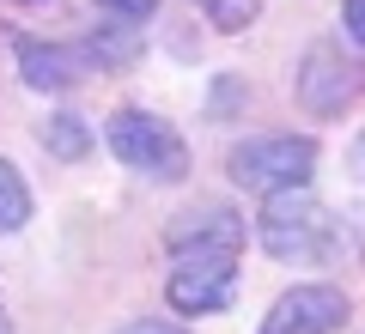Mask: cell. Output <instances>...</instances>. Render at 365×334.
<instances>
[{
    "label": "cell",
    "mask_w": 365,
    "mask_h": 334,
    "mask_svg": "<svg viewBox=\"0 0 365 334\" xmlns=\"http://www.w3.org/2000/svg\"><path fill=\"white\" fill-rule=\"evenodd\" d=\"M256 237L274 261H323L341 249V219L311 189H280V194H262Z\"/></svg>",
    "instance_id": "cell-1"
},
{
    "label": "cell",
    "mask_w": 365,
    "mask_h": 334,
    "mask_svg": "<svg viewBox=\"0 0 365 334\" xmlns=\"http://www.w3.org/2000/svg\"><path fill=\"white\" fill-rule=\"evenodd\" d=\"M225 170L244 194H280V189H311L317 177V140L311 134H256L225 152Z\"/></svg>",
    "instance_id": "cell-2"
},
{
    "label": "cell",
    "mask_w": 365,
    "mask_h": 334,
    "mask_svg": "<svg viewBox=\"0 0 365 334\" xmlns=\"http://www.w3.org/2000/svg\"><path fill=\"white\" fill-rule=\"evenodd\" d=\"M110 152L122 158L128 170H140L146 182H182L189 177V146H182V134L170 128L165 116H153V110H116L104 128Z\"/></svg>",
    "instance_id": "cell-3"
},
{
    "label": "cell",
    "mask_w": 365,
    "mask_h": 334,
    "mask_svg": "<svg viewBox=\"0 0 365 334\" xmlns=\"http://www.w3.org/2000/svg\"><path fill=\"white\" fill-rule=\"evenodd\" d=\"M232 292H237V249H220V244L170 249L165 304L177 316H213V310L232 304Z\"/></svg>",
    "instance_id": "cell-4"
},
{
    "label": "cell",
    "mask_w": 365,
    "mask_h": 334,
    "mask_svg": "<svg viewBox=\"0 0 365 334\" xmlns=\"http://www.w3.org/2000/svg\"><path fill=\"white\" fill-rule=\"evenodd\" d=\"M365 91V61L347 55L341 43H311L299 61V103L311 116H341Z\"/></svg>",
    "instance_id": "cell-5"
},
{
    "label": "cell",
    "mask_w": 365,
    "mask_h": 334,
    "mask_svg": "<svg viewBox=\"0 0 365 334\" xmlns=\"http://www.w3.org/2000/svg\"><path fill=\"white\" fill-rule=\"evenodd\" d=\"M353 322V304L341 286H292L268 304L256 334H341Z\"/></svg>",
    "instance_id": "cell-6"
},
{
    "label": "cell",
    "mask_w": 365,
    "mask_h": 334,
    "mask_svg": "<svg viewBox=\"0 0 365 334\" xmlns=\"http://www.w3.org/2000/svg\"><path fill=\"white\" fill-rule=\"evenodd\" d=\"M13 55H19V73H25V85H31V91H49V98L73 91L79 79H86V67H91V55L67 49V43H37V37H19Z\"/></svg>",
    "instance_id": "cell-7"
},
{
    "label": "cell",
    "mask_w": 365,
    "mask_h": 334,
    "mask_svg": "<svg viewBox=\"0 0 365 334\" xmlns=\"http://www.w3.org/2000/svg\"><path fill=\"white\" fill-rule=\"evenodd\" d=\"M165 244H170V249H189V244H220V249H244V219H237L232 207L207 201V207H195V213H182L177 225L165 231Z\"/></svg>",
    "instance_id": "cell-8"
},
{
    "label": "cell",
    "mask_w": 365,
    "mask_h": 334,
    "mask_svg": "<svg viewBox=\"0 0 365 334\" xmlns=\"http://www.w3.org/2000/svg\"><path fill=\"white\" fill-rule=\"evenodd\" d=\"M37 140H43L49 158H67V165H79V158L91 152V128H86V116H73V110H55V116L37 128Z\"/></svg>",
    "instance_id": "cell-9"
},
{
    "label": "cell",
    "mask_w": 365,
    "mask_h": 334,
    "mask_svg": "<svg viewBox=\"0 0 365 334\" xmlns=\"http://www.w3.org/2000/svg\"><path fill=\"white\" fill-rule=\"evenodd\" d=\"M91 61L98 67H128L134 55H140V25H134V19H116V25H98L91 31Z\"/></svg>",
    "instance_id": "cell-10"
},
{
    "label": "cell",
    "mask_w": 365,
    "mask_h": 334,
    "mask_svg": "<svg viewBox=\"0 0 365 334\" xmlns=\"http://www.w3.org/2000/svg\"><path fill=\"white\" fill-rule=\"evenodd\" d=\"M31 225V182L19 177L13 158H0V237H13Z\"/></svg>",
    "instance_id": "cell-11"
},
{
    "label": "cell",
    "mask_w": 365,
    "mask_h": 334,
    "mask_svg": "<svg viewBox=\"0 0 365 334\" xmlns=\"http://www.w3.org/2000/svg\"><path fill=\"white\" fill-rule=\"evenodd\" d=\"M201 13H207L213 31H225V37H237V31H250L262 19V0H195Z\"/></svg>",
    "instance_id": "cell-12"
},
{
    "label": "cell",
    "mask_w": 365,
    "mask_h": 334,
    "mask_svg": "<svg viewBox=\"0 0 365 334\" xmlns=\"http://www.w3.org/2000/svg\"><path fill=\"white\" fill-rule=\"evenodd\" d=\"M237 103H250V85L232 79V73H220V79H213V116H232Z\"/></svg>",
    "instance_id": "cell-13"
},
{
    "label": "cell",
    "mask_w": 365,
    "mask_h": 334,
    "mask_svg": "<svg viewBox=\"0 0 365 334\" xmlns=\"http://www.w3.org/2000/svg\"><path fill=\"white\" fill-rule=\"evenodd\" d=\"M341 31H347V43L365 55V0H347V6H341Z\"/></svg>",
    "instance_id": "cell-14"
},
{
    "label": "cell",
    "mask_w": 365,
    "mask_h": 334,
    "mask_svg": "<svg viewBox=\"0 0 365 334\" xmlns=\"http://www.w3.org/2000/svg\"><path fill=\"white\" fill-rule=\"evenodd\" d=\"M98 6H110L116 19H153L158 13V0H98Z\"/></svg>",
    "instance_id": "cell-15"
},
{
    "label": "cell",
    "mask_w": 365,
    "mask_h": 334,
    "mask_svg": "<svg viewBox=\"0 0 365 334\" xmlns=\"http://www.w3.org/2000/svg\"><path fill=\"white\" fill-rule=\"evenodd\" d=\"M116 334H182L177 322H158V316H140V322H128V328H116Z\"/></svg>",
    "instance_id": "cell-16"
},
{
    "label": "cell",
    "mask_w": 365,
    "mask_h": 334,
    "mask_svg": "<svg viewBox=\"0 0 365 334\" xmlns=\"http://www.w3.org/2000/svg\"><path fill=\"white\" fill-rule=\"evenodd\" d=\"M347 170H353V177H359V182H365V134H359V140H353V146H347Z\"/></svg>",
    "instance_id": "cell-17"
},
{
    "label": "cell",
    "mask_w": 365,
    "mask_h": 334,
    "mask_svg": "<svg viewBox=\"0 0 365 334\" xmlns=\"http://www.w3.org/2000/svg\"><path fill=\"white\" fill-rule=\"evenodd\" d=\"M0 334H13V322H6V316H0Z\"/></svg>",
    "instance_id": "cell-18"
},
{
    "label": "cell",
    "mask_w": 365,
    "mask_h": 334,
    "mask_svg": "<svg viewBox=\"0 0 365 334\" xmlns=\"http://www.w3.org/2000/svg\"><path fill=\"white\" fill-rule=\"evenodd\" d=\"M31 6H49V0H31Z\"/></svg>",
    "instance_id": "cell-19"
}]
</instances>
